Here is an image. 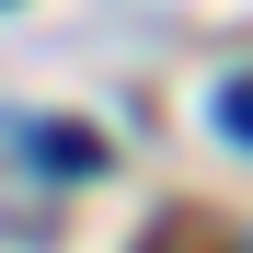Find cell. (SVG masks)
Wrapping results in <instances>:
<instances>
[{"instance_id": "cell-1", "label": "cell", "mask_w": 253, "mask_h": 253, "mask_svg": "<svg viewBox=\"0 0 253 253\" xmlns=\"http://www.w3.org/2000/svg\"><path fill=\"white\" fill-rule=\"evenodd\" d=\"M35 161H58V173H104V138H92V126H35Z\"/></svg>"}, {"instance_id": "cell-3", "label": "cell", "mask_w": 253, "mask_h": 253, "mask_svg": "<svg viewBox=\"0 0 253 253\" xmlns=\"http://www.w3.org/2000/svg\"><path fill=\"white\" fill-rule=\"evenodd\" d=\"M138 253H219V230H196V219H173L161 242H138Z\"/></svg>"}, {"instance_id": "cell-2", "label": "cell", "mask_w": 253, "mask_h": 253, "mask_svg": "<svg viewBox=\"0 0 253 253\" xmlns=\"http://www.w3.org/2000/svg\"><path fill=\"white\" fill-rule=\"evenodd\" d=\"M219 138H230V150H253V81H230V92H219Z\"/></svg>"}]
</instances>
